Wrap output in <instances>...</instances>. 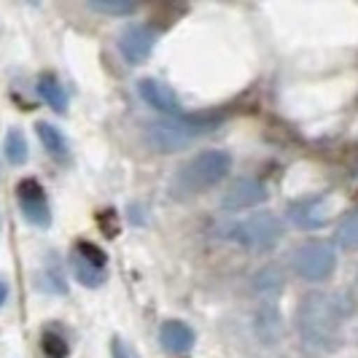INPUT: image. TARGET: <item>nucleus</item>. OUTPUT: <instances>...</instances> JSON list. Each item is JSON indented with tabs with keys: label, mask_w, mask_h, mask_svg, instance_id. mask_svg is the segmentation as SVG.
I'll use <instances>...</instances> for the list:
<instances>
[{
	"label": "nucleus",
	"mask_w": 358,
	"mask_h": 358,
	"mask_svg": "<svg viewBox=\"0 0 358 358\" xmlns=\"http://www.w3.org/2000/svg\"><path fill=\"white\" fill-rule=\"evenodd\" d=\"M334 245L340 251H358V210L342 215L334 227Z\"/></svg>",
	"instance_id": "nucleus-15"
},
{
	"label": "nucleus",
	"mask_w": 358,
	"mask_h": 358,
	"mask_svg": "<svg viewBox=\"0 0 358 358\" xmlns=\"http://www.w3.org/2000/svg\"><path fill=\"white\" fill-rule=\"evenodd\" d=\"M6 299H8V286L0 280V307L6 305Z\"/></svg>",
	"instance_id": "nucleus-23"
},
{
	"label": "nucleus",
	"mask_w": 358,
	"mask_h": 358,
	"mask_svg": "<svg viewBox=\"0 0 358 358\" xmlns=\"http://www.w3.org/2000/svg\"><path fill=\"white\" fill-rule=\"evenodd\" d=\"M38 94H41V100L52 108V110H57V113H65V110H68V94L62 90L59 78L52 76V73H43V76L38 78Z\"/></svg>",
	"instance_id": "nucleus-13"
},
{
	"label": "nucleus",
	"mask_w": 358,
	"mask_h": 358,
	"mask_svg": "<svg viewBox=\"0 0 358 358\" xmlns=\"http://www.w3.org/2000/svg\"><path fill=\"white\" fill-rule=\"evenodd\" d=\"M256 334L262 337L264 342H278L280 337V331H283V323H280V313L275 310L272 305H264L259 307V313H256Z\"/></svg>",
	"instance_id": "nucleus-14"
},
{
	"label": "nucleus",
	"mask_w": 358,
	"mask_h": 358,
	"mask_svg": "<svg viewBox=\"0 0 358 358\" xmlns=\"http://www.w3.org/2000/svg\"><path fill=\"white\" fill-rule=\"evenodd\" d=\"M283 234H286L283 221L275 213H267V210L248 215L245 221H240V224L232 227L234 243L243 245L245 251H256V253L275 248V245L283 240Z\"/></svg>",
	"instance_id": "nucleus-3"
},
{
	"label": "nucleus",
	"mask_w": 358,
	"mask_h": 358,
	"mask_svg": "<svg viewBox=\"0 0 358 358\" xmlns=\"http://www.w3.org/2000/svg\"><path fill=\"white\" fill-rule=\"evenodd\" d=\"M194 342H197V334H194V329L189 323L170 318V321H164L159 326V345L173 356L189 353L194 348Z\"/></svg>",
	"instance_id": "nucleus-9"
},
{
	"label": "nucleus",
	"mask_w": 358,
	"mask_h": 358,
	"mask_svg": "<svg viewBox=\"0 0 358 358\" xmlns=\"http://www.w3.org/2000/svg\"><path fill=\"white\" fill-rule=\"evenodd\" d=\"M27 3H30V6H38V3H41V0H27Z\"/></svg>",
	"instance_id": "nucleus-24"
},
{
	"label": "nucleus",
	"mask_w": 358,
	"mask_h": 358,
	"mask_svg": "<svg viewBox=\"0 0 358 358\" xmlns=\"http://www.w3.org/2000/svg\"><path fill=\"white\" fill-rule=\"evenodd\" d=\"M71 267H73V278L87 288H100L106 283V264H97L87 259L84 253L73 251L71 256Z\"/></svg>",
	"instance_id": "nucleus-12"
},
{
	"label": "nucleus",
	"mask_w": 358,
	"mask_h": 358,
	"mask_svg": "<svg viewBox=\"0 0 358 358\" xmlns=\"http://www.w3.org/2000/svg\"><path fill=\"white\" fill-rule=\"evenodd\" d=\"M90 8L94 14H103V17H129L135 14V0H87Z\"/></svg>",
	"instance_id": "nucleus-18"
},
{
	"label": "nucleus",
	"mask_w": 358,
	"mask_h": 358,
	"mask_svg": "<svg viewBox=\"0 0 358 358\" xmlns=\"http://www.w3.org/2000/svg\"><path fill=\"white\" fill-rule=\"evenodd\" d=\"M138 94L143 97L154 110H159L164 116H180V103L170 87H164L157 78H141L138 81Z\"/></svg>",
	"instance_id": "nucleus-10"
},
{
	"label": "nucleus",
	"mask_w": 358,
	"mask_h": 358,
	"mask_svg": "<svg viewBox=\"0 0 358 358\" xmlns=\"http://www.w3.org/2000/svg\"><path fill=\"white\" fill-rule=\"evenodd\" d=\"M76 251L84 253L87 259H92V262H97V264H106V253L100 251L97 245H92V243H87V240H81V243L76 245Z\"/></svg>",
	"instance_id": "nucleus-21"
},
{
	"label": "nucleus",
	"mask_w": 358,
	"mask_h": 358,
	"mask_svg": "<svg viewBox=\"0 0 358 358\" xmlns=\"http://www.w3.org/2000/svg\"><path fill=\"white\" fill-rule=\"evenodd\" d=\"M294 269L307 283H323L337 269V251L326 240H310L294 253Z\"/></svg>",
	"instance_id": "nucleus-5"
},
{
	"label": "nucleus",
	"mask_w": 358,
	"mask_h": 358,
	"mask_svg": "<svg viewBox=\"0 0 358 358\" xmlns=\"http://www.w3.org/2000/svg\"><path fill=\"white\" fill-rule=\"evenodd\" d=\"M353 305L345 294H307L296 313V323L305 342L315 348H334L340 323L350 315Z\"/></svg>",
	"instance_id": "nucleus-1"
},
{
	"label": "nucleus",
	"mask_w": 358,
	"mask_h": 358,
	"mask_svg": "<svg viewBox=\"0 0 358 358\" xmlns=\"http://www.w3.org/2000/svg\"><path fill=\"white\" fill-rule=\"evenodd\" d=\"M154 43H157V33L148 24H129L119 36V52L129 65H143L154 52Z\"/></svg>",
	"instance_id": "nucleus-7"
},
{
	"label": "nucleus",
	"mask_w": 358,
	"mask_h": 358,
	"mask_svg": "<svg viewBox=\"0 0 358 358\" xmlns=\"http://www.w3.org/2000/svg\"><path fill=\"white\" fill-rule=\"evenodd\" d=\"M17 199L22 215L38 227V229H49L52 227V208H49V197L43 192V186L36 178H24L19 180L17 186Z\"/></svg>",
	"instance_id": "nucleus-6"
},
{
	"label": "nucleus",
	"mask_w": 358,
	"mask_h": 358,
	"mask_svg": "<svg viewBox=\"0 0 358 358\" xmlns=\"http://www.w3.org/2000/svg\"><path fill=\"white\" fill-rule=\"evenodd\" d=\"M3 151H6V159L11 162V164H17V167L27 162L30 151H27V141H24L22 129L11 127V129L6 132V143H3Z\"/></svg>",
	"instance_id": "nucleus-17"
},
{
	"label": "nucleus",
	"mask_w": 358,
	"mask_h": 358,
	"mask_svg": "<svg viewBox=\"0 0 358 358\" xmlns=\"http://www.w3.org/2000/svg\"><path fill=\"white\" fill-rule=\"evenodd\" d=\"M143 135L148 145L159 154H178L183 148L194 143V138L199 135L197 122H186L178 116H164L157 122H148L143 127Z\"/></svg>",
	"instance_id": "nucleus-4"
},
{
	"label": "nucleus",
	"mask_w": 358,
	"mask_h": 358,
	"mask_svg": "<svg viewBox=\"0 0 358 358\" xmlns=\"http://www.w3.org/2000/svg\"><path fill=\"white\" fill-rule=\"evenodd\" d=\"M267 199V189L259 183V180L243 178L232 183L224 197H221V208L227 213H237V210H251V208H259L262 202Z\"/></svg>",
	"instance_id": "nucleus-8"
},
{
	"label": "nucleus",
	"mask_w": 358,
	"mask_h": 358,
	"mask_svg": "<svg viewBox=\"0 0 358 358\" xmlns=\"http://www.w3.org/2000/svg\"><path fill=\"white\" fill-rule=\"evenodd\" d=\"M288 215L296 227L302 229H321L323 224L329 221V208H323V199H302V202H294L288 208Z\"/></svg>",
	"instance_id": "nucleus-11"
},
{
	"label": "nucleus",
	"mask_w": 358,
	"mask_h": 358,
	"mask_svg": "<svg viewBox=\"0 0 358 358\" xmlns=\"http://www.w3.org/2000/svg\"><path fill=\"white\" fill-rule=\"evenodd\" d=\"M36 132H38V138H41V143H43V148H46L52 157H65V154H68V141H65V135L54 124L38 122Z\"/></svg>",
	"instance_id": "nucleus-16"
},
{
	"label": "nucleus",
	"mask_w": 358,
	"mask_h": 358,
	"mask_svg": "<svg viewBox=\"0 0 358 358\" xmlns=\"http://www.w3.org/2000/svg\"><path fill=\"white\" fill-rule=\"evenodd\" d=\"M41 350L46 353V358H68V353H71V345L65 342V337L46 331V334L41 337Z\"/></svg>",
	"instance_id": "nucleus-20"
},
{
	"label": "nucleus",
	"mask_w": 358,
	"mask_h": 358,
	"mask_svg": "<svg viewBox=\"0 0 358 358\" xmlns=\"http://www.w3.org/2000/svg\"><path fill=\"white\" fill-rule=\"evenodd\" d=\"M110 350H113V356H116V358H129V353H127V348L122 345V340L110 342Z\"/></svg>",
	"instance_id": "nucleus-22"
},
{
	"label": "nucleus",
	"mask_w": 358,
	"mask_h": 358,
	"mask_svg": "<svg viewBox=\"0 0 358 358\" xmlns=\"http://www.w3.org/2000/svg\"><path fill=\"white\" fill-rule=\"evenodd\" d=\"M232 170V157L229 151L224 148H208V151H199L194 159L189 164H183L176 178H173V194L178 197H194L202 194L205 189H210L215 183L229 176Z\"/></svg>",
	"instance_id": "nucleus-2"
},
{
	"label": "nucleus",
	"mask_w": 358,
	"mask_h": 358,
	"mask_svg": "<svg viewBox=\"0 0 358 358\" xmlns=\"http://www.w3.org/2000/svg\"><path fill=\"white\" fill-rule=\"evenodd\" d=\"M283 272L278 267H264L259 275H256V280H253V286L259 288V294H280L283 291Z\"/></svg>",
	"instance_id": "nucleus-19"
}]
</instances>
